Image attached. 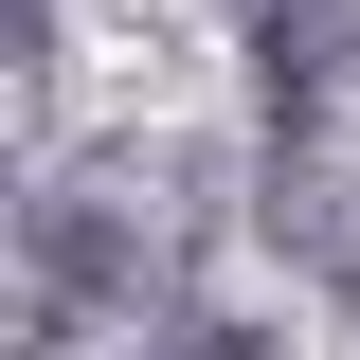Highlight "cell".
I'll list each match as a JSON object with an SVG mask.
<instances>
[{
  "instance_id": "cell-1",
  "label": "cell",
  "mask_w": 360,
  "mask_h": 360,
  "mask_svg": "<svg viewBox=\"0 0 360 360\" xmlns=\"http://www.w3.org/2000/svg\"><path fill=\"white\" fill-rule=\"evenodd\" d=\"M270 234H307L324 288H360V180H307V162H288V180H270Z\"/></svg>"
},
{
  "instance_id": "cell-2",
  "label": "cell",
  "mask_w": 360,
  "mask_h": 360,
  "mask_svg": "<svg viewBox=\"0 0 360 360\" xmlns=\"http://www.w3.org/2000/svg\"><path fill=\"white\" fill-rule=\"evenodd\" d=\"M180 360H270V342H252V324H180Z\"/></svg>"
}]
</instances>
